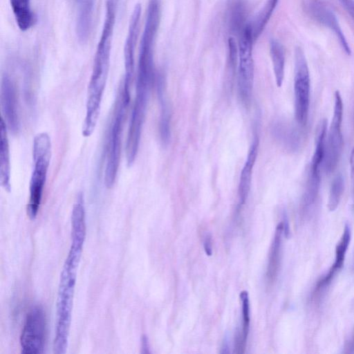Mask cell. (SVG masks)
I'll use <instances>...</instances> for the list:
<instances>
[{
    "mask_svg": "<svg viewBox=\"0 0 354 354\" xmlns=\"http://www.w3.org/2000/svg\"><path fill=\"white\" fill-rule=\"evenodd\" d=\"M84 241L85 239L80 237L71 238L70 249L60 274L53 342V351L57 354L65 353L68 346L77 268Z\"/></svg>",
    "mask_w": 354,
    "mask_h": 354,
    "instance_id": "1",
    "label": "cell"
},
{
    "mask_svg": "<svg viewBox=\"0 0 354 354\" xmlns=\"http://www.w3.org/2000/svg\"><path fill=\"white\" fill-rule=\"evenodd\" d=\"M52 153L50 138L47 133L36 135L33 140V170L29 183V198L27 215L30 220L36 218L39 212Z\"/></svg>",
    "mask_w": 354,
    "mask_h": 354,
    "instance_id": "2",
    "label": "cell"
},
{
    "mask_svg": "<svg viewBox=\"0 0 354 354\" xmlns=\"http://www.w3.org/2000/svg\"><path fill=\"white\" fill-rule=\"evenodd\" d=\"M129 101L130 96L124 94L121 86L117 96L108 138L104 170V184L107 188H111L113 186L118 171L121 156L123 126Z\"/></svg>",
    "mask_w": 354,
    "mask_h": 354,
    "instance_id": "3",
    "label": "cell"
},
{
    "mask_svg": "<svg viewBox=\"0 0 354 354\" xmlns=\"http://www.w3.org/2000/svg\"><path fill=\"white\" fill-rule=\"evenodd\" d=\"M254 41L248 23L239 33L238 45V88L239 95L244 103L250 101L252 92L254 73L252 55Z\"/></svg>",
    "mask_w": 354,
    "mask_h": 354,
    "instance_id": "4",
    "label": "cell"
},
{
    "mask_svg": "<svg viewBox=\"0 0 354 354\" xmlns=\"http://www.w3.org/2000/svg\"><path fill=\"white\" fill-rule=\"evenodd\" d=\"M47 336V317L41 305L32 306L26 315L20 335L21 353H43Z\"/></svg>",
    "mask_w": 354,
    "mask_h": 354,
    "instance_id": "5",
    "label": "cell"
},
{
    "mask_svg": "<svg viewBox=\"0 0 354 354\" xmlns=\"http://www.w3.org/2000/svg\"><path fill=\"white\" fill-rule=\"evenodd\" d=\"M310 80L308 63L303 50H295V116L297 122L305 126L308 122L310 105Z\"/></svg>",
    "mask_w": 354,
    "mask_h": 354,
    "instance_id": "6",
    "label": "cell"
},
{
    "mask_svg": "<svg viewBox=\"0 0 354 354\" xmlns=\"http://www.w3.org/2000/svg\"><path fill=\"white\" fill-rule=\"evenodd\" d=\"M327 126L322 120L319 124L315 140V149L311 158L306 189L303 196V209L308 211L317 200L321 182V167L324 165L325 157V142Z\"/></svg>",
    "mask_w": 354,
    "mask_h": 354,
    "instance_id": "7",
    "label": "cell"
},
{
    "mask_svg": "<svg viewBox=\"0 0 354 354\" xmlns=\"http://www.w3.org/2000/svg\"><path fill=\"white\" fill-rule=\"evenodd\" d=\"M343 112L342 98L340 93L336 91L334 95L333 118L326 136L324 166L327 173L333 172L335 169L342 153Z\"/></svg>",
    "mask_w": 354,
    "mask_h": 354,
    "instance_id": "8",
    "label": "cell"
},
{
    "mask_svg": "<svg viewBox=\"0 0 354 354\" xmlns=\"http://www.w3.org/2000/svg\"><path fill=\"white\" fill-rule=\"evenodd\" d=\"M142 8L137 3L131 13L127 35L124 46V77L122 84L124 93L130 95V89L134 73V55L137 44Z\"/></svg>",
    "mask_w": 354,
    "mask_h": 354,
    "instance_id": "9",
    "label": "cell"
},
{
    "mask_svg": "<svg viewBox=\"0 0 354 354\" xmlns=\"http://www.w3.org/2000/svg\"><path fill=\"white\" fill-rule=\"evenodd\" d=\"M1 106L7 128L13 133L19 130L17 91L13 80L8 74L2 76L1 83Z\"/></svg>",
    "mask_w": 354,
    "mask_h": 354,
    "instance_id": "10",
    "label": "cell"
},
{
    "mask_svg": "<svg viewBox=\"0 0 354 354\" xmlns=\"http://www.w3.org/2000/svg\"><path fill=\"white\" fill-rule=\"evenodd\" d=\"M310 12L312 16L319 23L329 28L335 34L344 50L348 55L351 53V48L344 35L333 12L327 6L319 1L314 0L310 3Z\"/></svg>",
    "mask_w": 354,
    "mask_h": 354,
    "instance_id": "11",
    "label": "cell"
},
{
    "mask_svg": "<svg viewBox=\"0 0 354 354\" xmlns=\"http://www.w3.org/2000/svg\"><path fill=\"white\" fill-rule=\"evenodd\" d=\"M351 239V230L349 224L344 225L342 234L335 247V260L328 272L318 281L316 290L319 291L327 286L336 274L344 266L346 253Z\"/></svg>",
    "mask_w": 354,
    "mask_h": 354,
    "instance_id": "12",
    "label": "cell"
},
{
    "mask_svg": "<svg viewBox=\"0 0 354 354\" xmlns=\"http://www.w3.org/2000/svg\"><path fill=\"white\" fill-rule=\"evenodd\" d=\"M259 139L255 138L248 151L247 158L240 175L238 188L239 207L243 205L250 192L253 168L258 153Z\"/></svg>",
    "mask_w": 354,
    "mask_h": 354,
    "instance_id": "13",
    "label": "cell"
},
{
    "mask_svg": "<svg viewBox=\"0 0 354 354\" xmlns=\"http://www.w3.org/2000/svg\"><path fill=\"white\" fill-rule=\"evenodd\" d=\"M283 222H280L275 230L274 236L270 246L266 270V279L268 283L275 281L281 265L282 252Z\"/></svg>",
    "mask_w": 354,
    "mask_h": 354,
    "instance_id": "14",
    "label": "cell"
},
{
    "mask_svg": "<svg viewBox=\"0 0 354 354\" xmlns=\"http://www.w3.org/2000/svg\"><path fill=\"white\" fill-rule=\"evenodd\" d=\"M0 130V181L3 189L10 191V158L7 133V126L3 118L1 119Z\"/></svg>",
    "mask_w": 354,
    "mask_h": 354,
    "instance_id": "15",
    "label": "cell"
},
{
    "mask_svg": "<svg viewBox=\"0 0 354 354\" xmlns=\"http://www.w3.org/2000/svg\"><path fill=\"white\" fill-rule=\"evenodd\" d=\"M16 24L21 31L29 30L35 23L30 0H10Z\"/></svg>",
    "mask_w": 354,
    "mask_h": 354,
    "instance_id": "16",
    "label": "cell"
},
{
    "mask_svg": "<svg viewBox=\"0 0 354 354\" xmlns=\"http://www.w3.org/2000/svg\"><path fill=\"white\" fill-rule=\"evenodd\" d=\"M270 55L276 84L281 87L285 71V53L283 46L276 39L270 41Z\"/></svg>",
    "mask_w": 354,
    "mask_h": 354,
    "instance_id": "17",
    "label": "cell"
},
{
    "mask_svg": "<svg viewBox=\"0 0 354 354\" xmlns=\"http://www.w3.org/2000/svg\"><path fill=\"white\" fill-rule=\"evenodd\" d=\"M158 95L161 105L160 133L163 142H168L170 136V116L164 95V79L159 75L156 77Z\"/></svg>",
    "mask_w": 354,
    "mask_h": 354,
    "instance_id": "18",
    "label": "cell"
},
{
    "mask_svg": "<svg viewBox=\"0 0 354 354\" xmlns=\"http://www.w3.org/2000/svg\"><path fill=\"white\" fill-rule=\"evenodd\" d=\"M344 187V178L341 174H338L333 180L330 187L327 204L329 211L333 212L338 207L343 194Z\"/></svg>",
    "mask_w": 354,
    "mask_h": 354,
    "instance_id": "19",
    "label": "cell"
},
{
    "mask_svg": "<svg viewBox=\"0 0 354 354\" xmlns=\"http://www.w3.org/2000/svg\"><path fill=\"white\" fill-rule=\"evenodd\" d=\"M242 313V328L238 331L241 334L243 339L247 341L250 328V303L248 292L245 290L240 293Z\"/></svg>",
    "mask_w": 354,
    "mask_h": 354,
    "instance_id": "20",
    "label": "cell"
},
{
    "mask_svg": "<svg viewBox=\"0 0 354 354\" xmlns=\"http://www.w3.org/2000/svg\"><path fill=\"white\" fill-rule=\"evenodd\" d=\"M354 21V0H339Z\"/></svg>",
    "mask_w": 354,
    "mask_h": 354,
    "instance_id": "21",
    "label": "cell"
},
{
    "mask_svg": "<svg viewBox=\"0 0 354 354\" xmlns=\"http://www.w3.org/2000/svg\"><path fill=\"white\" fill-rule=\"evenodd\" d=\"M204 250L208 256L212 254V236L207 234L204 241Z\"/></svg>",
    "mask_w": 354,
    "mask_h": 354,
    "instance_id": "22",
    "label": "cell"
},
{
    "mask_svg": "<svg viewBox=\"0 0 354 354\" xmlns=\"http://www.w3.org/2000/svg\"><path fill=\"white\" fill-rule=\"evenodd\" d=\"M142 353H149V343L148 339L146 335H143L142 337Z\"/></svg>",
    "mask_w": 354,
    "mask_h": 354,
    "instance_id": "23",
    "label": "cell"
},
{
    "mask_svg": "<svg viewBox=\"0 0 354 354\" xmlns=\"http://www.w3.org/2000/svg\"><path fill=\"white\" fill-rule=\"evenodd\" d=\"M221 350H222L221 351V353H229L228 340L227 338H225V339H224Z\"/></svg>",
    "mask_w": 354,
    "mask_h": 354,
    "instance_id": "24",
    "label": "cell"
},
{
    "mask_svg": "<svg viewBox=\"0 0 354 354\" xmlns=\"http://www.w3.org/2000/svg\"><path fill=\"white\" fill-rule=\"evenodd\" d=\"M279 0H267L266 4L270 6L272 8L275 9L278 3Z\"/></svg>",
    "mask_w": 354,
    "mask_h": 354,
    "instance_id": "25",
    "label": "cell"
},
{
    "mask_svg": "<svg viewBox=\"0 0 354 354\" xmlns=\"http://www.w3.org/2000/svg\"><path fill=\"white\" fill-rule=\"evenodd\" d=\"M352 349H354V336L352 341Z\"/></svg>",
    "mask_w": 354,
    "mask_h": 354,
    "instance_id": "26",
    "label": "cell"
},
{
    "mask_svg": "<svg viewBox=\"0 0 354 354\" xmlns=\"http://www.w3.org/2000/svg\"><path fill=\"white\" fill-rule=\"evenodd\" d=\"M137 76H139V77H145V76H140V75H137ZM145 77L148 78L147 77ZM149 79H152V80H156V79H153V78H151V77H149Z\"/></svg>",
    "mask_w": 354,
    "mask_h": 354,
    "instance_id": "27",
    "label": "cell"
},
{
    "mask_svg": "<svg viewBox=\"0 0 354 354\" xmlns=\"http://www.w3.org/2000/svg\"><path fill=\"white\" fill-rule=\"evenodd\" d=\"M83 1H88V2H93V1H95V0H83Z\"/></svg>",
    "mask_w": 354,
    "mask_h": 354,
    "instance_id": "28",
    "label": "cell"
},
{
    "mask_svg": "<svg viewBox=\"0 0 354 354\" xmlns=\"http://www.w3.org/2000/svg\"><path fill=\"white\" fill-rule=\"evenodd\" d=\"M353 267H354V265H353Z\"/></svg>",
    "mask_w": 354,
    "mask_h": 354,
    "instance_id": "29",
    "label": "cell"
}]
</instances>
